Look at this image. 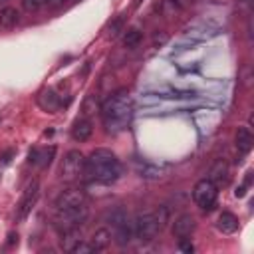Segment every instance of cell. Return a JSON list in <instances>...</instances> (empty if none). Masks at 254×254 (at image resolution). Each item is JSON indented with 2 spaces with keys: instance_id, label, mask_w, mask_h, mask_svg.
I'll use <instances>...</instances> for the list:
<instances>
[{
  "instance_id": "44dd1931",
  "label": "cell",
  "mask_w": 254,
  "mask_h": 254,
  "mask_svg": "<svg viewBox=\"0 0 254 254\" xmlns=\"http://www.w3.org/2000/svg\"><path fill=\"white\" fill-rule=\"evenodd\" d=\"M141 38H143V34H141V30H139V28H129V30L125 32V36H123V46L133 50V48H137V46H139Z\"/></svg>"
},
{
  "instance_id": "ba28073f",
  "label": "cell",
  "mask_w": 254,
  "mask_h": 254,
  "mask_svg": "<svg viewBox=\"0 0 254 254\" xmlns=\"http://www.w3.org/2000/svg\"><path fill=\"white\" fill-rule=\"evenodd\" d=\"M38 196H40V183L34 179V181H30V183L26 185V189H24V192H22V198H20V202H18V206H16V220H18V222L26 220V216L32 212L34 204L38 202Z\"/></svg>"
},
{
  "instance_id": "f1b7e54d",
  "label": "cell",
  "mask_w": 254,
  "mask_h": 254,
  "mask_svg": "<svg viewBox=\"0 0 254 254\" xmlns=\"http://www.w3.org/2000/svg\"><path fill=\"white\" fill-rule=\"evenodd\" d=\"M64 0H46V4H50V6H60Z\"/></svg>"
},
{
  "instance_id": "cb8c5ba5",
  "label": "cell",
  "mask_w": 254,
  "mask_h": 254,
  "mask_svg": "<svg viewBox=\"0 0 254 254\" xmlns=\"http://www.w3.org/2000/svg\"><path fill=\"white\" fill-rule=\"evenodd\" d=\"M179 250H181V252H187V254L194 252V246H192V242H190L189 236H187V238H179Z\"/></svg>"
},
{
  "instance_id": "603a6c76",
  "label": "cell",
  "mask_w": 254,
  "mask_h": 254,
  "mask_svg": "<svg viewBox=\"0 0 254 254\" xmlns=\"http://www.w3.org/2000/svg\"><path fill=\"white\" fill-rule=\"evenodd\" d=\"M123 30V18H115L111 24H109V28H107V34L111 36V38H115L119 32Z\"/></svg>"
},
{
  "instance_id": "8992f818",
  "label": "cell",
  "mask_w": 254,
  "mask_h": 254,
  "mask_svg": "<svg viewBox=\"0 0 254 254\" xmlns=\"http://www.w3.org/2000/svg\"><path fill=\"white\" fill-rule=\"evenodd\" d=\"M85 171V157L81 151L77 149H71L65 153L64 161H62V169H60V175L64 181H75L83 175Z\"/></svg>"
},
{
  "instance_id": "277c9868",
  "label": "cell",
  "mask_w": 254,
  "mask_h": 254,
  "mask_svg": "<svg viewBox=\"0 0 254 254\" xmlns=\"http://www.w3.org/2000/svg\"><path fill=\"white\" fill-rule=\"evenodd\" d=\"M87 204H77V206H71V208H56V214H54V226L60 230V232H65V230H71V228H79L85 220H87Z\"/></svg>"
},
{
  "instance_id": "2e32d148",
  "label": "cell",
  "mask_w": 254,
  "mask_h": 254,
  "mask_svg": "<svg viewBox=\"0 0 254 254\" xmlns=\"http://www.w3.org/2000/svg\"><path fill=\"white\" fill-rule=\"evenodd\" d=\"M216 226H218V230H220V232H224V234H232V232H236V230H238V218H236L232 212L224 210V212H220V214H218Z\"/></svg>"
},
{
  "instance_id": "ffe728a7",
  "label": "cell",
  "mask_w": 254,
  "mask_h": 254,
  "mask_svg": "<svg viewBox=\"0 0 254 254\" xmlns=\"http://www.w3.org/2000/svg\"><path fill=\"white\" fill-rule=\"evenodd\" d=\"M38 103H40V107H42L44 111H56V109L62 105L60 97H58L56 91H52V89L44 91V93L38 97Z\"/></svg>"
},
{
  "instance_id": "8fae6325",
  "label": "cell",
  "mask_w": 254,
  "mask_h": 254,
  "mask_svg": "<svg viewBox=\"0 0 254 254\" xmlns=\"http://www.w3.org/2000/svg\"><path fill=\"white\" fill-rule=\"evenodd\" d=\"M54 155H56V147H46V149L34 147L28 153V163L34 165V167H48L52 163Z\"/></svg>"
},
{
  "instance_id": "d4e9b609",
  "label": "cell",
  "mask_w": 254,
  "mask_h": 254,
  "mask_svg": "<svg viewBox=\"0 0 254 254\" xmlns=\"http://www.w3.org/2000/svg\"><path fill=\"white\" fill-rule=\"evenodd\" d=\"M173 8H179V10H183V8H187V4H189V0H167Z\"/></svg>"
},
{
  "instance_id": "5bb4252c",
  "label": "cell",
  "mask_w": 254,
  "mask_h": 254,
  "mask_svg": "<svg viewBox=\"0 0 254 254\" xmlns=\"http://www.w3.org/2000/svg\"><path fill=\"white\" fill-rule=\"evenodd\" d=\"M234 141H236V149H238V153H242V155L250 153L252 143H254V137H252L250 127H238Z\"/></svg>"
},
{
  "instance_id": "6da1fadb",
  "label": "cell",
  "mask_w": 254,
  "mask_h": 254,
  "mask_svg": "<svg viewBox=\"0 0 254 254\" xmlns=\"http://www.w3.org/2000/svg\"><path fill=\"white\" fill-rule=\"evenodd\" d=\"M99 111H101L103 127H105L107 133H121V131H125L129 121H131V113H133L129 91L125 87L117 89L115 93H111L103 101Z\"/></svg>"
},
{
  "instance_id": "30bf717a",
  "label": "cell",
  "mask_w": 254,
  "mask_h": 254,
  "mask_svg": "<svg viewBox=\"0 0 254 254\" xmlns=\"http://www.w3.org/2000/svg\"><path fill=\"white\" fill-rule=\"evenodd\" d=\"M194 228H196L194 216L192 214H181L173 222V236L175 238H187L194 232Z\"/></svg>"
},
{
  "instance_id": "7402d4cb",
  "label": "cell",
  "mask_w": 254,
  "mask_h": 254,
  "mask_svg": "<svg viewBox=\"0 0 254 254\" xmlns=\"http://www.w3.org/2000/svg\"><path fill=\"white\" fill-rule=\"evenodd\" d=\"M46 4V0H22V8L26 10V12H38L42 6Z\"/></svg>"
},
{
  "instance_id": "9a60e30c",
  "label": "cell",
  "mask_w": 254,
  "mask_h": 254,
  "mask_svg": "<svg viewBox=\"0 0 254 254\" xmlns=\"http://www.w3.org/2000/svg\"><path fill=\"white\" fill-rule=\"evenodd\" d=\"M111 238H113V234H111V230L109 228H99V230H95L93 232V236H91V248H93V252H103L109 244H111Z\"/></svg>"
},
{
  "instance_id": "ac0fdd59",
  "label": "cell",
  "mask_w": 254,
  "mask_h": 254,
  "mask_svg": "<svg viewBox=\"0 0 254 254\" xmlns=\"http://www.w3.org/2000/svg\"><path fill=\"white\" fill-rule=\"evenodd\" d=\"M135 171L139 173V177H145V179H159L165 173V169L151 165V163H145V161H135Z\"/></svg>"
},
{
  "instance_id": "5b68a950",
  "label": "cell",
  "mask_w": 254,
  "mask_h": 254,
  "mask_svg": "<svg viewBox=\"0 0 254 254\" xmlns=\"http://www.w3.org/2000/svg\"><path fill=\"white\" fill-rule=\"evenodd\" d=\"M192 200L200 210H212L218 200V187L210 179H200L192 189Z\"/></svg>"
},
{
  "instance_id": "4fadbf2b",
  "label": "cell",
  "mask_w": 254,
  "mask_h": 254,
  "mask_svg": "<svg viewBox=\"0 0 254 254\" xmlns=\"http://www.w3.org/2000/svg\"><path fill=\"white\" fill-rule=\"evenodd\" d=\"M91 133H93V125L87 117H79L71 127V137L75 141H87L91 137Z\"/></svg>"
},
{
  "instance_id": "9c48e42d",
  "label": "cell",
  "mask_w": 254,
  "mask_h": 254,
  "mask_svg": "<svg viewBox=\"0 0 254 254\" xmlns=\"http://www.w3.org/2000/svg\"><path fill=\"white\" fill-rule=\"evenodd\" d=\"M87 202V196H85V190L83 189H77V187H69V189H64L54 206L60 210V208H71V206H77V204H85Z\"/></svg>"
},
{
  "instance_id": "4316f807",
  "label": "cell",
  "mask_w": 254,
  "mask_h": 254,
  "mask_svg": "<svg viewBox=\"0 0 254 254\" xmlns=\"http://www.w3.org/2000/svg\"><path fill=\"white\" fill-rule=\"evenodd\" d=\"M18 242V234L16 232H10L8 234V246H12V244H16Z\"/></svg>"
},
{
  "instance_id": "f546056e",
  "label": "cell",
  "mask_w": 254,
  "mask_h": 254,
  "mask_svg": "<svg viewBox=\"0 0 254 254\" xmlns=\"http://www.w3.org/2000/svg\"><path fill=\"white\" fill-rule=\"evenodd\" d=\"M240 2H244V4H248V2H250V0H240Z\"/></svg>"
},
{
  "instance_id": "3957f363",
  "label": "cell",
  "mask_w": 254,
  "mask_h": 254,
  "mask_svg": "<svg viewBox=\"0 0 254 254\" xmlns=\"http://www.w3.org/2000/svg\"><path fill=\"white\" fill-rule=\"evenodd\" d=\"M169 218V210L165 206L153 210V212H139L133 218V232L135 238L141 242H151L163 228Z\"/></svg>"
},
{
  "instance_id": "83f0119b",
  "label": "cell",
  "mask_w": 254,
  "mask_h": 254,
  "mask_svg": "<svg viewBox=\"0 0 254 254\" xmlns=\"http://www.w3.org/2000/svg\"><path fill=\"white\" fill-rule=\"evenodd\" d=\"M12 155H14V151H6V153L0 157V159H2V163H10V157H12Z\"/></svg>"
},
{
  "instance_id": "d6986e66",
  "label": "cell",
  "mask_w": 254,
  "mask_h": 254,
  "mask_svg": "<svg viewBox=\"0 0 254 254\" xmlns=\"http://www.w3.org/2000/svg\"><path fill=\"white\" fill-rule=\"evenodd\" d=\"M208 179H210L216 187L224 185V183L228 181V165H226L224 161H216V163L212 165L210 173H208Z\"/></svg>"
},
{
  "instance_id": "484cf974",
  "label": "cell",
  "mask_w": 254,
  "mask_h": 254,
  "mask_svg": "<svg viewBox=\"0 0 254 254\" xmlns=\"http://www.w3.org/2000/svg\"><path fill=\"white\" fill-rule=\"evenodd\" d=\"M246 185H240V187H236V190H234V196H238V198H242L244 194H246Z\"/></svg>"
},
{
  "instance_id": "7c38bea8",
  "label": "cell",
  "mask_w": 254,
  "mask_h": 254,
  "mask_svg": "<svg viewBox=\"0 0 254 254\" xmlns=\"http://www.w3.org/2000/svg\"><path fill=\"white\" fill-rule=\"evenodd\" d=\"M83 242L81 238V230L79 228H71V230H65L62 232V238H60V248L64 252H75V248Z\"/></svg>"
},
{
  "instance_id": "e0dca14e",
  "label": "cell",
  "mask_w": 254,
  "mask_h": 254,
  "mask_svg": "<svg viewBox=\"0 0 254 254\" xmlns=\"http://www.w3.org/2000/svg\"><path fill=\"white\" fill-rule=\"evenodd\" d=\"M18 22H20V12H18L14 6H4V8L0 10V28L10 30V28H14Z\"/></svg>"
},
{
  "instance_id": "7a4b0ae2",
  "label": "cell",
  "mask_w": 254,
  "mask_h": 254,
  "mask_svg": "<svg viewBox=\"0 0 254 254\" xmlns=\"http://www.w3.org/2000/svg\"><path fill=\"white\" fill-rule=\"evenodd\" d=\"M83 175L89 181H95V183H101V185H111L121 175V163H119V159L113 151L99 147V149H93L87 155Z\"/></svg>"
},
{
  "instance_id": "52a82bcc",
  "label": "cell",
  "mask_w": 254,
  "mask_h": 254,
  "mask_svg": "<svg viewBox=\"0 0 254 254\" xmlns=\"http://www.w3.org/2000/svg\"><path fill=\"white\" fill-rule=\"evenodd\" d=\"M111 226H113V240L119 244V246H127L133 238H135V232H133V218H129V214L125 212H115L111 216Z\"/></svg>"
}]
</instances>
